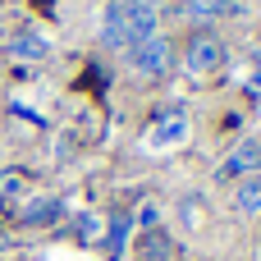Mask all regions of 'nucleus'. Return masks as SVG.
I'll return each instance as SVG.
<instances>
[{
  "label": "nucleus",
  "instance_id": "obj_1",
  "mask_svg": "<svg viewBox=\"0 0 261 261\" xmlns=\"http://www.w3.org/2000/svg\"><path fill=\"white\" fill-rule=\"evenodd\" d=\"M156 23H161L156 0H110L101 14V41L110 50H133L156 32Z\"/></svg>",
  "mask_w": 261,
  "mask_h": 261
},
{
  "label": "nucleus",
  "instance_id": "obj_2",
  "mask_svg": "<svg viewBox=\"0 0 261 261\" xmlns=\"http://www.w3.org/2000/svg\"><path fill=\"white\" fill-rule=\"evenodd\" d=\"M128 55V69L138 73V78H165L170 69H174V60H179V50H174V41L165 37V32H151L147 41H138L133 50H124Z\"/></svg>",
  "mask_w": 261,
  "mask_h": 261
},
{
  "label": "nucleus",
  "instance_id": "obj_3",
  "mask_svg": "<svg viewBox=\"0 0 261 261\" xmlns=\"http://www.w3.org/2000/svg\"><path fill=\"white\" fill-rule=\"evenodd\" d=\"M184 69H188L193 78L220 73V69H225V41H220L216 32H193L188 46H184Z\"/></svg>",
  "mask_w": 261,
  "mask_h": 261
},
{
  "label": "nucleus",
  "instance_id": "obj_4",
  "mask_svg": "<svg viewBox=\"0 0 261 261\" xmlns=\"http://www.w3.org/2000/svg\"><path fill=\"white\" fill-rule=\"evenodd\" d=\"M248 174H261V142H239L229 151V161L216 170V179H248Z\"/></svg>",
  "mask_w": 261,
  "mask_h": 261
},
{
  "label": "nucleus",
  "instance_id": "obj_5",
  "mask_svg": "<svg viewBox=\"0 0 261 261\" xmlns=\"http://www.w3.org/2000/svg\"><path fill=\"white\" fill-rule=\"evenodd\" d=\"M46 50H50V41L41 32H32V28L9 37V55H18V60H46Z\"/></svg>",
  "mask_w": 261,
  "mask_h": 261
},
{
  "label": "nucleus",
  "instance_id": "obj_6",
  "mask_svg": "<svg viewBox=\"0 0 261 261\" xmlns=\"http://www.w3.org/2000/svg\"><path fill=\"white\" fill-rule=\"evenodd\" d=\"M60 216H64L60 197H32V202L23 206V225H50V220H60Z\"/></svg>",
  "mask_w": 261,
  "mask_h": 261
},
{
  "label": "nucleus",
  "instance_id": "obj_7",
  "mask_svg": "<svg viewBox=\"0 0 261 261\" xmlns=\"http://www.w3.org/2000/svg\"><path fill=\"white\" fill-rule=\"evenodd\" d=\"M234 9H239V0H184V14L197 18V23H206V18H225V14H234Z\"/></svg>",
  "mask_w": 261,
  "mask_h": 261
},
{
  "label": "nucleus",
  "instance_id": "obj_8",
  "mask_svg": "<svg viewBox=\"0 0 261 261\" xmlns=\"http://www.w3.org/2000/svg\"><path fill=\"white\" fill-rule=\"evenodd\" d=\"M170 252H174V243H170L165 229H147L142 243H138V257L142 261H170Z\"/></svg>",
  "mask_w": 261,
  "mask_h": 261
},
{
  "label": "nucleus",
  "instance_id": "obj_9",
  "mask_svg": "<svg viewBox=\"0 0 261 261\" xmlns=\"http://www.w3.org/2000/svg\"><path fill=\"white\" fill-rule=\"evenodd\" d=\"M234 206H239L243 216H257V211H261V174H248V179H239Z\"/></svg>",
  "mask_w": 261,
  "mask_h": 261
},
{
  "label": "nucleus",
  "instance_id": "obj_10",
  "mask_svg": "<svg viewBox=\"0 0 261 261\" xmlns=\"http://www.w3.org/2000/svg\"><path fill=\"white\" fill-rule=\"evenodd\" d=\"M184 133H188V124H184V115L174 110L170 119H161V124H156V128L147 133V147H161V142H179Z\"/></svg>",
  "mask_w": 261,
  "mask_h": 261
},
{
  "label": "nucleus",
  "instance_id": "obj_11",
  "mask_svg": "<svg viewBox=\"0 0 261 261\" xmlns=\"http://www.w3.org/2000/svg\"><path fill=\"white\" fill-rule=\"evenodd\" d=\"M23 188H28V174L23 170H5L0 174V197H18Z\"/></svg>",
  "mask_w": 261,
  "mask_h": 261
},
{
  "label": "nucleus",
  "instance_id": "obj_12",
  "mask_svg": "<svg viewBox=\"0 0 261 261\" xmlns=\"http://www.w3.org/2000/svg\"><path fill=\"white\" fill-rule=\"evenodd\" d=\"M0 248H5V234H0Z\"/></svg>",
  "mask_w": 261,
  "mask_h": 261
}]
</instances>
